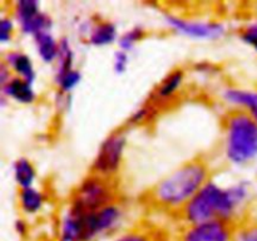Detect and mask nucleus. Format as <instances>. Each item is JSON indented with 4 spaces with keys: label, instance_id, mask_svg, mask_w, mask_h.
I'll return each mask as SVG.
<instances>
[{
    "label": "nucleus",
    "instance_id": "nucleus-1",
    "mask_svg": "<svg viewBox=\"0 0 257 241\" xmlns=\"http://www.w3.org/2000/svg\"><path fill=\"white\" fill-rule=\"evenodd\" d=\"M208 181V163L201 157L192 158L158 181L148 192V200L162 210L181 211Z\"/></svg>",
    "mask_w": 257,
    "mask_h": 241
},
{
    "label": "nucleus",
    "instance_id": "nucleus-2",
    "mask_svg": "<svg viewBox=\"0 0 257 241\" xmlns=\"http://www.w3.org/2000/svg\"><path fill=\"white\" fill-rule=\"evenodd\" d=\"M247 197V183L222 187L210 180L181 210V216L187 225L212 220L235 222V215Z\"/></svg>",
    "mask_w": 257,
    "mask_h": 241
},
{
    "label": "nucleus",
    "instance_id": "nucleus-3",
    "mask_svg": "<svg viewBox=\"0 0 257 241\" xmlns=\"http://www.w3.org/2000/svg\"><path fill=\"white\" fill-rule=\"evenodd\" d=\"M225 153L236 165H247L257 158V123L243 109H235L225 118Z\"/></svg>",
    "mask_w": 257,
    "mask_h": 241
},
{
    "label": "nucleus",
    "instance_id": "nucleus-4",
    "mask_svg": "<svg viewBox=\"0 0 257 241\" xmlns=\"http://www.w3.org/2000/svg\"><path fill=\"white\" fill-rule=\"evenodd\" d=\"M113 202L114 190L109 178L90 173L74 190L69 208L78 213H88Z\"/></svg>",
    "mask_w": 257,
    "mask_h": 241
},
{
    "label": "nucleus",
    "instance_id": "nucleus-5",
    "mask_svg": "<svg viewBox=\"0 0 257 241\" xmlns=\"http://www.w3.org/2000/svg\"><path fill=\"white\" fill-rule=\"evenodd\" d=\"M125 148L123 131H114L103 140L92 165V173L110 178L119 170Z\"/></svg>",
    "mask_w": 257,
    "mask_h": 241
},
{
    "label": "nucleus",
    "instance_id": "nucleus-6",
    "mask_svg": "<svg viewBox=\"0 0 257 241\" xmlns=\"http://www.w3.org/2000/svg\"><path fill=\"white\" fill-rule=\"evenodd\" d=\"M70 210V208H68ZM72 211V210H70ZM78 217L83 241H93L98 236L112 230L122 217V210L115 202L109 203L97 211L88 213H78L72 211Z\"/></svg>",
    "mask_w": 257,
    "mask_h": 241
},
{
    "label": "nucleus",
    "instance_id": "nucleus-7",
    "mask_svg": "<svg viewBox=\"0 0 257 241\" xmlns=\"http://www.w3.org/2000/svg\"><path fill=\"white\" fill-rule=\"evenodd\" d=\"M13 12L15 22L24 34L34 37L39 33L50 32L52 29V18L40 10L39 3L35 0H19L14 4Z\"/></svg>",
    "mask_w": 257,
    "mask_h": 241
},
{
    "label": "nucleus",
    "instance_id": "nucleus-8",
    "mask_svg": "<svg viewBox=\"0 0 257 241\" xmlns=\"http://www.w3.org/2000/svg\"><path fill=\"white\" fill-rule=\"evenodd\" d=\"M235 225L236 222L223 220L186 225L178 241H231Z\"/></svg>",
    "mask_w": 257,
    "mask_h": 241
},
{
    "label": "nucleus",
    "instance_id": "nucleus-9",
    "mask_svg": "<svg viewBox=\"0 0 257 241\" xmlns=\"http://www.w3.org/2000/svg\"><path fill=\"white\" fill-rule=\"evenodd\" d=\"M166 22L176 32L200 39H215L225 33V27L217 22L188 20L172 14L166 15Z\"/></svg>",
    "mask_w": 257,
    "mask_h": 241
},
{
    "label": "nucleus",
    "instance_id": "nucleus-10",
    "mask_svg": "<svg viewBox=\"0 0 257 241\" xmlns=\"http://www.w3.org/2000/svg\"><path fill=\"white\" fill-rule=\"evenodd\" d=\"M3 62L8 65L15 77L23 78L29 83L35 79V68L32 58L22 50H10L4 55Z\"/></svg>",
    "mask_w": 257,
    "mask_h": 241
},
{
    "label": "nucleus",
    "instance_id": "nucleus-11",
    "mask_svg": "<svg viewBox=\"0 0 257 241\" xmlns=\"http://www.w3.org/2000/svg\"><path fill=\"white\" fill-rule=\"evenodd\" d=\"M2 93L17 102L24 103V104L33 103L37 97L34 88H33V83H29L28 80L15 77V75H13L7 83L2 85Z\"/></svg>",
    "mask_w": 257,
    "mask_h": 241
},
{
    "label": "nucleus",
    "instance_id": "nucleus-12",
    "mask_svg": "<svg viewBox=\"0 0 257 241\" xmlns=\"http://www.w3.org/2000/svg\"><path fill=\"white\" fill-rule=\"evenodd\" d=\"M185 79V73L182 69H175L168 73L160 82L158 87L153 93V102H165L178 92Z\"/></svg>",
    "mask_w": 257,
    "mask_h": 241
},
{
    "label": "nucleus",
    "instance_id": "nucleus-13",
    "mask_svg": "<svg viewBox=\"0 0 257 241\" xmlns=\"http://www.w3.org/2000/svg\"><path fill=\"white\" fill-rule=\"evenodd\" d=\"M223 98L231 104H235L237 109H243L248 113L257 110V89L227 88L223 92Z\"/></svg>",
    "mask_w": 257,
    "mask_h": 241
},
{
    "label": "nucleus",
    "instance_id": "nucleus-14",
    "mask_svg": "<svg viewBox=\"0 0 257 241\" xmlns=\"http://www.w3.org/2000/svg\"><path fill=\"white\" fill-rule=\"evenodd\" d=\"M117 37L118 32L114 23L110 20H99L90 27L88 42L93 45H108L112 44Z\"/></svg>",
    "mask_w": 257,
    "mask_h": 241
},
{
    "label": "nucleus",
    "instance_id": "nucleus-15",
    "mask_svg": "<svg viewBox=\"0 0 257 241\" xmlns=\"http://www.w3.org/2000/svg\"><path fill=\"white\" fill-rule=\"evenodd\" d=\"M35 48L38 55L44 63H52L57 60L59 53V40L55 39L50 32H42L34 35Z\"/></svg>",
    "mask_w": 257,
    "mask_h": 241
},
{
    "label": "nucleus",
    "instance_id": "nucleus-16",
    "mask_svg": "<svg viewBox=\"0 0 257 241\" xmlns=\"http://www.w3.org/2000/svg\"><path fill=\"white\" fill-rule=\"evenodd\" d=\"M43 203H44V196L34 186L20 188L19 206L25 213L34 215L38 211H40V208L43 207Z\"/></svg>",
    "mask_w": 257,
    "mask_h": 241
},
{
    "label": "nucleus",
    "instance_id": "nucleus-17",
    "mask_svg": "<svg viewBox=\"0 0 257 241\" xmlns=\"http://www.w3.org/2000/svg\"><path fill=\"white\" fill-rule=\"evenodd\" d=\"M13 171H14L15 181H17L18 186L20 188L33 186L35 177H37V171H35L32 161L25 157L18 158L14 162V166H13Z\"/></svg>",
    "mask_w": 257,
    "mask_h": 241
},
{
    "label": "nucleus",
    "instance_id": "nucleus-18",
    "mask_svg": "<svg viewBox=\"0 0 257 241\" xmlns=\"http://www.w3.org/2000/svg\"><path fill=\"white\" fill-rule=\"evenodd\" d=\"M59 241H83L78 217L69 210L60 221Z\"/></svg>",
    "mask_w": 257,
    "mask_h": 241
},
{
    "label": "nucleus",
    "instance_id": "nucleus-19",
    "mask_svg": "<svg viewBox=\"0 0 257 241\" xmlns=\"http://www.w3.org/2000/svg\"><path fill=\"white\" fill-rule=\"evenodd\" d=\"M231 241H257V221H238L235 225Z\"/></svg>",
    "mask_w": 257,
    "mask_h": 241
},
{
    "label": "nucleus",
    "instance_id": "nucleus-20",
    "mask_svg": "<svg viewBox=\"0 0 257 241\" xmlns=\"http://www.w3.org/2000/svg\"><path fill=\"white\" fill-rule=\"evenodd\" d=\"M146 37V30L145 28L137 25V27H133L131 29H128L127 32L123 33L119 38H118V45L122 50H132L135 48V45L138 42L143 39Z\"/></svg>",
    "mask_w": 257,
    "mask_h": 241
},
{
    "label": "nucleus",
    "instance_id": "nucleus-21",
    "mask_svg": "<svg viewBox=\"0 0 257 241\" xmlns=\"http://www.w3.org/2000/svg\"><path fill=\"white\" fill-rule=\"evenodd\" d=\"M240 38L243 43L252 47L257 52V20L248 23L240 32Z\"/></svg>",
    "mask_w": 257,
    "mask_h": 241
},
{
    "label": "nucleus",
    "instance_id": "nucleus-22",
    "mask_svg": "<svg viewBox=\"0 0 257 241\" xmlns=\"http://www.w3.org/2000/svg\"><path fill=\"white\" fill-rule=\"evenodd\" d=\"M15 24L13 18L8 17V15H3L0 19V40L2 43H7L12 40L13 34L15 32Z\"/></svg>",
    "mask_w": 257,
    "mask_h": 241
},
{
    "label": "nucleus",
    "instance_id": "nucleus-23",
    "mask_svg": "<svg viewBox=\"0 0 257 241\" xmlns=\"http://www.w3.org/2000/svg\"><path fill=\"white\" fill-rule=\"evenodd\" d=\"M128 65V52L125 50H117L114 53V57H113V68H114L115 73H123L127 69Z\"/></svg>",
    "mask_w": 257,
    "mask_h": 241
},
{
    "label": "nucleus",
    "instance_id": "nucleus-24",
    "mask_svg": "<svg viewBox=\"0 0 257 241\" xmlns=\"http://www.w3.org/2000/svg\"><path fill=\"white\" fill-rule=\"evenodd\" d=\"M113 241H155V240L151 237V235L143 232V231H128V232L118 236V237Z\"/></svg>",
    "mask_w": 257,
    "mask_h": 241
},
{
    "label": "nucleus",
    "instance_id": "nucleus-25",
    "mask_svg": "<svg viewBox=\"0 0 257 241\" xmlns=\"http://www.w3.org/2000/svg\"><path fill=\"white\" fill-rule=\"evenodd\" d=\"M27 225H25L24 220H17V222H15V230H17V232L19 233V235H24L25 232H27Z\"/></svg>",
    "mask_w": 257,
    "mask_h": 241
},
{
    "label": "nucleus",
    "instance_id": "nucleus-26",
    "mask_svg": "<svg viewBox=\"0 0 257 241\" xmlns=\"http://www.w3.org/2000/svg\"><path fill=\"white\" fill-rule=\"evenodd\" d=\"M250 114L252 115V118L255 119V122L257 123V110H253V112H250Z\"/></svg>",
    "mask_w": 257,
    "mask_h": 241
}]
</instances>
